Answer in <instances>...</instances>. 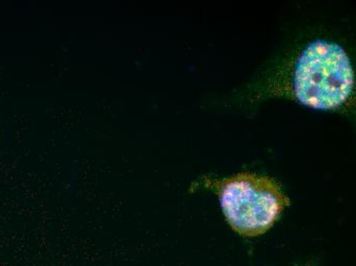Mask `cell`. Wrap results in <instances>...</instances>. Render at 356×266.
<instances>
[{"label":"cell","mask_w":356,"mask_h":266,"mask_svg":"<svg viewBox=\"0 0 356 266\" xmlns=\"http://www.w3.org/2000/svg\"><path fill=\"white\" fill-rule=\"evenodd\" d=\"M353 83L350 60L336 43L314 41L298 58L295 94L304 105L316 109L337 108L350 94Z\"/></svg>","instance_id":"obj_2"},{"label":"cell","mask_w":356,"mask_h":266,"mask_svg":"<svg viewBox=\"0 0 356 266\" xmlns=\"http://www.w3.org/2000/svg\"><path fill=\"white\" fill-rule=\"evenodd\" d=\"M304 266H312V265H304Z\"/></svg>","instance_id":"obj_3"},{"label":"cell","mask_w":356,"mask_h":266,"mask_svg":"<svg viewBox=\"0 0 356 266\" xmlns=\"http://www.w3.org/2000/svg\"><path fill=\"white\" fill-rule=\"evenodd\" d=\"M231 228L244 237L266 233L290 200L273 179L243 172L212 183Z\"/></svg>","instance_id":"obj_1"}]
</instances>
